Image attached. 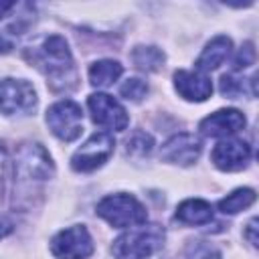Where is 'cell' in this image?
Segmentation results:
<instances>
[{"instance_id":"obj_21","label":"cell","mask_w":259,"mask_h":259,"mask_svg":"<svg viewBox=\"0 0 259 259\" xmlns=\"http://www.w3.org/2000/svg\"><path fill=\"white\" fill-rule=\"evenodd\" d=\"M253 63H255V49H253V42H245V45L239 49V53H237V57H235V61H233V69H235V71H241V69L251 67Z\"/></svg>"},{"instance_id":"obj_5","label":"cell","mask_w":259,"mask_h":259,"mask_svg":"<svg viewBox=\"0 0 259 259\" xmlns=\"http://www.w3.org/2000/svg\"><path fill=\"white\" fill-rule=\"evenodd\" d=\"M115 140L107 132H95L71 158V166L77 172H91L99 168L113 154Z\"/></svg>"},{"instance_id":"obj_7","label":"cell","mask_w":259,"mask_h":259,"mask_svg":"<svg viewBox=\"0 0 259 259\" xmlns=\"http://www.w3.org/2000/svg\"><path fill=\"white\" fill-rule=\"evenodd\" d=\"M40 65H45L47 77L53 81H65L67 75H73V59L71 51L63 36L53 34L42 42L40 49Z\"/></svg>"},{"instance_id":"obj_15","label":"cell","mask_w":259,"mask_h":259,"mask_svg":"<svg viewBox=\"0 0 259 259\" xmlns=\"http://www.w3.org/2000/svg\"><path fill=\"white\" fill-rule=\"evenodd\" d=\"M176 217L186 225H206L212 221V206L202 198H188L178 204Z\"/></svg>"},{"instance_id":"obj_20","label":"cell","mask_w":259,"mask_h":259,"mask_svg":"<svg viewBox=\"0 0 259 259\" xmlns=\"http://www.w3.org/2000/svg\"><path fill=\"white\" fill-rule=\"evenodd\" d=\"M152 146H154L152 138L144 132H138V134H134L132 140H127V152L130 154H148L152 150Z\"/></svg>"},{"instance_id":"obj_18","label":"cell","mask_w":259,"mask_h":259,"mask_svg":"<svg viewBox=\"0 0 259 259\" xmlns=\"http://www.w3.org/2000/svg\"><path fill=\"white\" fill-rule=\"evenodd\" d=\"M134 63L144 71H158L164 63V55L156 47H138L134 51Z\"/></svg>"},{"instance_id":"obj_22","label":"cell","mask_w":259,"mask_h":259,"mask_svg":"<svg viewBox=\"0 0 259 259\" xmlns=\"http://www.w3.org/2000/svg\"><path fill=\"white\" fill-rule=\"evenodd\" d=\"M241 81H243V79H237V77H233V75H223V79H221V93L227 95V97H237V95H241V93L245 91V87H243Z\"/></svg>"},{"instance_id":"obj_2","label":"cell","mask_w":259,"mask_h":259,"mask_svg":"<svg viewBox=\"0 0 259 259\" xmlns=\"http://www.w3.org/2000/svg\"><path fill=\"white\" fill-rule=\"evenodd\" d=\"M97 214L117 229H132L144 225L148 219L146 208L130 194H111L97 204Z\"/></svg>"},{"instance_id":"obj_23","label":"cell","mask_w":259,"mask_h":259,"mask_svg":"<svg viewBox=\"0 0 259 259\" xmlns=\"http://www.w3.org/2000/svg\"><path fill=\"white\" fill-rule=\"evenodd\" d=\"M6 150L4 146L0 144V200H2V194H4V176H6Z\"/></svg>"},{"instance_id":"obj_6","label":"cell","mask_w":259,"mask_h":259,"mask_svg":"<svg viewBox=\"0 0 259 259\" xmlns=\"http://www.w3.org/2000/svg\"><path fill=\"white\" fill-rule=\"evenodd\" d=\"M51 251L59 259H87L93 253V239L83 225H75L53 237Z\"/></svg>"},{"instance_id":"obj_13","label":"cell","mask_w":259,"mask_h":259,"mask_svg":"<svg viewBox=\"0 0 259 259\" xmlns=\"http://www.w3.org/2000/svg\"><path fill=\"white\" fill-rule=\"evenodd\" d=\"M174 87L176 91L188 99V101H204L212 93V83L210 79L200 73V71H186L178 69L174 73Z\"/></svg>"},{"instance_id":"obj_8","label":"cell","mask_w":259,"mask_h":259,"mask_svg":"<svg viewBox=\"0 0 259 259\" xmlns=\"http://www.w3.org/2000/svg\"><path fill=\"white\" fill-rule=\"evenodd\" d=\"M36 105V93L28 81L2 79L0 81V111L6 115L28 113Z\"/></svg>"},{"instance_id":"obj_16","label":"cell","mask_w":259,"mask_h":259,"mask_svg":"<svg viewBox=\"0 0 259 259\" xmlns=\"http://www.w3.org/2000/svg\"><path fill=\"white\" fill-rule=\"evenodd\" d=\"M121 71L123 69H121V65L117 61H109V59L97 61V63H93L89 67V81L95 87H109L121 75Z\"/></svg>"},{"instance_id":"obj_14","label":"cell","mask_w":259,"mask_h":259,"mask_svg":"<svg viewBox=\"0 0 259 259\" xmlns=\"http://www.w3.org/2000/svg\"><path fill=\"white\" fill-rule=\"evenodd\" d=\"M231 47H233V42H231L229 36H223V34H221V36H214V38L202 49L200 57L196 59V71L206 73V71H212V69H217L219 65H223L225 59H227L229 53H231Z\"/></svg>"},{"instance_id":"obj_12","label":"cell","mask_w":259,"mask_h":259,"mask_svg":"<svg viewBox=\"0 0 259 259\" xmlns=\"http://www.w3.org/2000/svg\"><path fill=\"white\" fill-rule=\"evenodd\" d=\"M247 119L239 109H219L200 121V132L208 138H227L245 127Z\"/></svg>"},{"instance_id":"obj_24","label":"cell","mask_w":259,"mask_h":259,"mask_svg":"<svg viewBox=\"0 0 259 259\" xmlns=\"http://www.w3.org/2000/svg\"><path fill=\"white\" fill-rule=\"evenodd\" d=\"M255 231H257V219H253V221L249 223V227H247V237H249L251 245H257V235H255Z\"/></svg>"},{"instance_id":"obj_17","label":"cell","mask_w":259,"mask_h":259,"mask_svg":"<svg viewBox=\"0 0 259 259\" xmlns=\"http://www.w3.org/2000/svg\"><path fill=\"white\" fill-rule=\"evenodd\" d=\"M253 200H255V190H251V188H237L227 198L219 200V210L225 212V214H235V212L251 206Z\"/></svg>"},{"instance_id":"obj_4","label":"cell","mask_w":259,"mask_h":259,"mask_svg":"<svg viewBox=\"0 0 259 259\" xmlns=\"http://www.w3.org/2000/svg\"><path fill=\"white\" fill-rule=\"evenodd\" d=\"M18 182H42L53 174V162L47 150L38 144H26L16 154Z\"/></svg>"},{"instance_id":"obj_11","label":"cell","mask_w":259,"mask_h":259,"mask_svg":"<svg viewBox=\"0 0 259 259\" xmlns=\"http://www.w3.org/2000/svg\"><path fill=\"white\" fill-rule=\"evenodd\" d=\"M200 150H202V144H200V140L194 134H176V136H172L162 146L160 156L166 162L188 166V164H192V162L198 160Z\"/></svg>"},{"instance_id":"obj_19","label":"cell","mask_w":259,"mask_h":259,"mask_svg":"<svg viewBox=\"0 0 259 259\" xmlns=\"http://www.w3.org/2000/svg\"><path fill=\"white\" fill-rule=\"evenodd\" d=\"M119 93H121L125 99L140 101V99L148 93V85H146L142 79H127V81L119 87Z\"/></svg>"},{"instance_id":"obj_10","label":"cell","mask_w":259,"mask_h":259,"mask_svg":"<svg viewBox=\"0 0 259 259\" xmlns=\"http://www.w3.org/2000/svg\"><path fill=\"white\" fill-rule=\"evenodd\" d=\"M210 158L219 170L233 172V170H241L247 166V162L251 160V148L243 140L227 138L214 146Z\"/></svg>"},{"instance_id":"obj_27","label":"cell","mask_w":259,"mask_h":259,"mask_svg":"<svg viewBox=\"0 0 259 259\" xmlns=\"http://www.w3.org/2000/svg\"><path fill=\"white\" fill-rule=\"evenodd\" d=\"M204 259H221V255H219V253H210V255H206Z\"/></svg>"},{"instance_id":"obj_9","label":"cell","mask_w":259,"mask_h":259,"mask_svg":"<svg viewBox=\"0 0 259 259\" xmlns=\"http://www.w3.org/2000/svg\"><path fill=\"white\" fill-rule=\"evenodd\" d=\"M87 105H89V111H91V117L95 123L115 130V132H121L127 127V113L121 107V103L117 99H113L111 95L93 93V95H89Z\"/></svg>"},{"instance_id":"obj_1","label":"cell","mask_w":259,"mask_h":259,"mask_svg":"<svg viewBox=\"0 0 259 259\" xmlns=\"http://www.w3.org/2000/svg\"><path fill=\"white\" fill-rule=\"evenodd\" d=\"M164 243V229L160 225H138L115 239L111 251L115 259H146L154 255Z\"/></svg>"},{"instance_id":"obj_26","label":"cell","mask_w":259,"mask_h":259,"mask_svg":"<svg viewBox=\"0 0 259 259\" xmlns=\"http://www.w3.org/2000/svg\"><path fill=\"white\" fill-rule=\"evenodd\" d=\"M12 8H14V4H12V2H0V18H2L8 10H12Z\"/></svg>"},{"instance_id":"obj_3","label":"cell","mask_w":259,"mask_h":259,"mask_svg":"<svg viewBox=\"0 0 259 259\" xmlns=\"http://www.w3.org/2000/svg\"><path fill=\"white\" fill-rule=\"evenodd\" d=\"M47 123H49L51 132L59 140L73 142L83 132V113H81V107L75 101H71V99L57 101L47 111Z\"/></svg>"},{"instance_id":"obj_25","label":"cell","mask_w":259,"mask_h":259,"mask_svg":"<svg viewBox=\"0 0 259 259\" xmlns=\"http://www.w3.org/2000/svg\"><path fill=\"white\" fill-rule=\"evenodd\" d=\"M10 231H12V223H10L8 219L0 217V239H2V237H6Z\"/></svg>"}]
</instances>
